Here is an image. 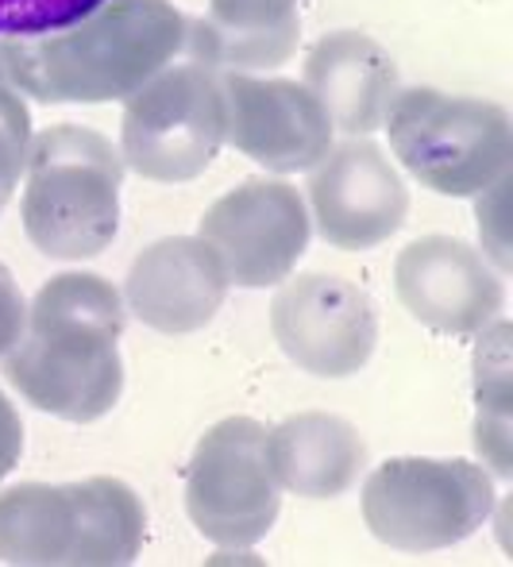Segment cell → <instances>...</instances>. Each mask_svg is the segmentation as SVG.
<instances>
[{
    "label": "cell",
    "instance_id": "16",
    "mask_svg": "<svg viewBox=\"0 0 513 567\" xmlns=\"http://www.w3.org/2000/svg\"><path fill=\"white\" fill-rule=\"evenodd\" d=\"M267 463L286 494L328 502L359 483L367 467V441L336 413H294L267 429Z\"/></svg>",
    "mask_w": 513,
    "mask_h": 567
},
{
    "label": "cell",
    "instance_id": "11",
    "mask_svg": "<svg viewBox=\"0 0 513 567\" xmlns=\"http://www.w3.org/2000/svg\"><path fill=\"white\" fill-rule=\"evenodd\" d=\"M406 217L410 189L387 151L367 135L332 143L328 155L312 166L309 220L328 247L371 251L387 244L406 225Z\"/></svg>",
    "mask_w": 513,
    "mask_h": 567
},
{
    "label": "cell",
    "instance_id": "22",
    "mask_svg": "<svg viewBox=\"0 0 513 567\" xmlns=\"http://www.w3.org/2000/svg\"><path fill=\"white\" fill-rule=\"evenodd\" d=\"M23 455V425L16 405L8 402V394L0 390V478L12 475V467Z\"/></svg>",
    "mask_w": 513,
    "mask_h": 567
},
{
    "label": "cell",
    "instance_id": "2",
    "mask_svg": "<svg viewBox=\"0 0 513 567\" xmlns=\"http://www.w3.org/2000/svg\"><path fill=\"white\" fill-rule=\"evenodd\" d=\"M189 43V16L174 0H104L51 35L0 39V78L43 105L127 101Z\"/></svg>",
    "mask_w": 513,
    "mask_h": 567
},
{
    "label": "cell",
    "instance_id": "4",
    "mask_svg": "<svg viewBox=\"0 0 513 567\" xmlns=\"http://www.w3.org/2000/svg\"><path fill=\"white\" fill-rule=\"evenodd\" d=\"M124 158L112 140L82 124H54L31 135L20 217L31 247L47 259L82 262L120 231Z\"/></svg>",
    "mask_w": 513,
    "mask_h": 567
},
{
    "label": "cell",
    "instance_id": "9",
    "mask_svg": "<svg viewBox=\"0 0 513 567\" xmlns=\"http://www.w3.org/2000/svg\"><path fill=\"white\" fill-rule=\"evenodd\" d=\"M270 332L298 371L312 379H351L379 348V309L356 282L312 270L278 282Z\"/></svg>",
    "mask_w": 513,
    "mask_h": 567
},
{
    "label": "cell",
    "instance_id": "15",
    "mask_svg": "<svg viewBox=\"0 0 513 567\" xmlns=\"http://www.w3.org/2000/svg\"><path fill=\"white\" fill-rule=\"evenodd\" d=\"M301 85L320 101L332 132L343 135L379 132L402 90L394 54L356 28L328 31L309 47Z\"/></svg>",
    "mask_w": 513,
    "mask_h": 567
},
{
    "label": "cell",
    "instance_id": "1",
    "mask_svg": "<svg viewBox=\"0 0 513 567\" xmlns=\"http://www.w3.org/2000/svg\"><path fill=\"white\" fill-rule=\"evenodd\" d=\"M124 298L109 278L62 270L31 298L28 329L0 355V371L28 405L70 425H90L116 410L124 394Z\"/></svg>",
    "mask_w": 513,
    "mask_h": 567
},
{
    "label": "cell",
    "instance_id": "18",
    "mask_svg": "<svg viewBox=\"0 0 513 567\" xmlns=\"http://www.w3.org/2000/svg\"><path fill=\"white\" fill-rule=\"evenodd\" d=\"M475 351V398L479 417H510V324H486Z\"/></svg>",
    "mask_w": 513,
    "mask_h": 567
},
{
    "label": "cell",
    "instance_id": "7",
    "mask_svg": "<svg viewBox=\"0 0 513 567\" xmlns=\"http://www.w3.org/2000/svg\"><path fill=\"white\" fill-rule=\"evenodd\" d=\"M228 132L224 78L205 62H171L124 101L120 158L147 182L182 186L213 166Z\"/></svg>",
    "mask_w": 513,
    "mask_h": 567
},
{
    "label": "cell",
    "instance_id": "5",
    "mask_svg": "<svg viewBox=\"0 0 513 567\" xmlns=\"http://www.w3.org/2000/svg\"><path fill=\"white\" fill-rule=\"evenodd\" d=\"M382 127L398 163L440 197H479L510 174L513 124L499 101L413 85L398 90Z\"/></svg>",
    "mask_w": 513,
    "mask_h": 567
},
{
    "label": "cell",
    "instance_id": "14",
    "mask_svg": "<svg viewBox=\"0 0 513 567\" xmlns=\"http://www.w3.org/2000/svg\"><path fill=\"white\" fill-rule=\"evenodd\" d=\"M228 270L202 236H166L143 247L124 278V309L163 337H189L213 324L228 298Z\"/></svg>",
    "mask_w": 513,
    "mask_h": 567
},
{
    "label": "cell",
    "instance_id": "8",
    "mask_svg": "<svg viewBox=\"0 0 513 567\" xmlns=\"http://www.w3.org/2000/svg\"><path fill=\"white\" fill-rule=\"evenodd\" d=\"M186 514L216 548H252L275 529L283 486L267 463V425L255 417H224L194 444Z\"/></svg>",
    "mask_w": 513,
    "mask_h": 567
},
{
    "label": "cell",
    "instance_id": "6",
    "mask_svg": "<svg viewBox=\"0 0 513 567\" xmlns=\"http://www.w3.org/2000/svg\"><path fill=\"white\" fill-rule=\"evenodd\" d=\"M494 478L483 463L398 455L367 475L363 522L398 553H440L475 537L494 514Z\"/></svg>",
    "mask_w": 513,
    "mask_h": 567
},
{
    "label": "cell",
    "instance_id": "10",
    "mask_svg": "<svg viewBox=\"0 0 513 567\" xmlns=\"http://www.w3.org/2000/svg\"><path fill=\"white\" fill-rule=\"evenodd\" d=\"M197 236L220 255L232 286L267 290L294 275L312 236L309 205L283 178H247L205 209Z\"/></svg>",
    "mask_w": 513,
    "mask_h": 567
},
{
    "label": "cell",
    "instance_id": "20",
    "mask_svg": "<svg viewBox=\"0 0 513 567\" xmlns=\"http://www.w3.org/2000/svg\"><path fill=\"white\" fill-rule=\"evenodd\" d=\"M28 147H31V113L23 105V93H16L0 78V213L8 209V202H12L16 186L23 178Z\"/></svg>",
    "mask_w": 513,
    "mask_h": 567
},
{
    "label": "cell",
    "instance_id": "19",
    "mask_svg": "<svg viewBox=\"0 0 513 567\" xmlns=\"http://www.w3.org/2000/svg\"><path fill=\"white\" fill-rule=\"evenodd\" d=\"M104 0H0V39H35L90 16Z\"/></svg>",
    "mask_w": 513,
    "mask_h": 567
},
{
    "label": "cell",
    "instance_id": "12",
    "mask_svg": "<svg viewBox=\"0 0 513 567\" xmlns=\"http://www.w3.org/2000/svg\"><path fill=\"white\" fill-rule=\"evenodd\" d=\"M394 290L417 324L444 337H479L506 309L502 270L455 236H421L398 251Z\"/></svg>",
    "mask_w": 513,
    "mask_h": 567
},
{
    "label": "cell",
    "instance_id": "3",
    "mask_svg": "<svg viewBox=\"0 0 513 567\" xmlns=\"http://www.w3.org/2000/svg\"><path fill=\"white\" fill-rule=\"evenodd\" d=\"M147 509L112 475L0 491V560L20 567H124L143 553Z\"/></svg>",
    "mask_w": 513,
    "mask_h": 567
},
{
    "label": "cell",
    "instance_id": "21",
    "mask_svg": "<svg viewBox=\"0 0 513 567\" xmlns=\"http://www.w3.org/2000/svg\"><path fill=\"white\" fill-rule=\"evenodd\" d=\"M23 329H28V301H23L12 270L0 262V355H8L20 343Z\"/></svg>",
    "mask_w": 513,
    "mask_h": 567
},
{
    "label": "cell",
    "instance_id": "13",
    "mask_svg": "<svg viewBox=\"0 0 513 567\" xmlns=\"http://www.w3.org/2000/svg\"><path fill=\"white\" fill-rule=\"evenodd\" d=\"M224 101H228L224 143L267 171H312L332 147V124L320 101L290 78L228 74Z\"/></svg>",
    "mask_w": 513,
    "mask_h": 567
},
{
    "label": "cell",
    "instance_id": "17",
    "mask_svg": "<svg viewBox=\"0 0 513 567\" xmlns=\"http://www.w3.org/2000/svg\"><path fill=\"white\" fill-rule=\"evenodd\" d=\"M298 39V0H208L205 20H189L186 54L213 70L259 74L290 62Z\"/></svg>",
    "mask_w": 513,
    "mask_h": 567
}]
</instances>
